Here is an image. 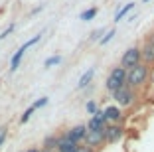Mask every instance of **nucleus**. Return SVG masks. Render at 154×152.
Wrapping results in <instances>:
<instances>
[{
	"label": "nucleus",
	"mask_w": 154,
	"mask_h": 152,
	"mask_svg": "<svg viewBox=\"0 0 154 152\" xmlns=\"http://www.w3.org/2000/svg\"><path fill=\"white\" fill-rule=\"evenodd\" d=\"M85 132H87L85 125H75V126H71V129L63 130V136L69 138V140H73V142H77V144H81L83 138H85Z\"/></svg>",
	"instance_id": "6e6552de"
},
{
	"label": "nucleus",
	"mask_w": 154,
	"mask_h": 152,
	"mask_svg": "<svg viewBox=\"0 0 154 152\" xmlns=\"http://www.w3.org/2000/svg\"><path fill=\"white\" fill-rule=\"evenodd\" d=\"M105 125H107V119H105V113L103 111H97L95 115L89 119V123H87V130H103Z\"/></svg>",
	"instance_id": "1a4fd4ad"
},
{
	"label": "nucleus",
	"mask_w": 154,
	"mask_h": 152,
	"mask_svg": "<svg viewBox=\"0 0 154 152\" xmlns=\"http://www.w3.org/2000/svg\"><path fill=\"white\" fill-rule=\"evenodd\" d=\"M150 75H152V67L146 65L144 61L136 63L134 67L127 69V87H131L132 91H142L150 81Z\"/></svg>",
	"instance_id": "f257e3e1"
},
{
	"label": "nucleus",
	"mask_w": 154,
	"mask_h": 152,
	"mask_svg": "<svg viewBox=\"0 0 154 152\" xmlns=\"http://www.w3.org/2000/svg\"><path fill=\"white\" fill-rule=\"evenodd\" d=\"M57 142H59V134L54 132V134H48L44 138V142H42V150L44 152H54L55 148H57Z\"/></svg>",
	"instance_id": "f8f14e48"
},
{
	"label": "nucleus",
	"mask_w": 154,
	"mask_h": 152,
	"mask_svg": "<svg viewBox=\"0 0 154 152\" xmlns=\"http://www.w3.org/2000/svg\"><path fill=\"white\" fill-rule=\"evenodd\" d=\"M57 63H61V55H51L44 61V67H51V65H57Z\"/></svg>",
	"instance_id": "6ab92c4d"
},
{
	"label": "nucleus",
	"mask_w": 154,
	"mask_h": 152,
	"mask_svg": "<svg viewBox=\"0 0 154 152\" xmlns=\"http://www.w3.org/2000/svg\"><path fill=\"white\" fill-rule=\"evenodd\" d=\"M54 152H57V150H54Z\"/></svg>",
	"instance_id": "cd10ccee"
},
{
	"label": "nucleus",
	"mask_w": 154,
	"mask_h": 152,
	"mask_svg": "<svg viewBox=\"0 0 154 152\" xmlns=\"http://www.w3.org/2000/svg\"><path fill=\"white\" fill-rule=\"evenodd\" d=\"M24 54H26V49L18 48V51H16V54L12 55V59H10V71H16V69L20 67V61H22Z\"/></svg>",
	"instance_id": "4468645a"
},
{
	"label": "nucleus",
	"mask_w": 154,
	"mask_h": 152,
	"mask_svg": "<svg viewBox=\"0 0 154 152\" xmlns=\"http://www.w3.org/2000/svg\"><path fill=\"white\" fill-rule=\"evenodd\" d=\"M34 113H36V107H34V105H30V107H28L26 111H24V115L20 116V123H22V125H26V123L30 121V116H32Z\"/></svg>",
	"instance_id": "f3484780"
},
{
	"label": "nucleus",
	"mask_w": 154,
	"mask_h": 152,
	"mask_svg": "<svg viewBox=\"0 0 154 152\" xmlns=\"http://www.w3.org/2000/svg\"><path fill=\"white\" fill-rule=\"evenodd\" d=\"M77 146H79V144L73 142V140H69V138H65L63 132H61L59 134V142H57V148H55V150L57 152H75Z\"/></svg>",
	"instance_id": "9b49d317"
},
{
	"label": "nucleus",
	"mask_w": 154,
	"mask_h": 152,
	"mask_svg": "<svg viewBox=\"0 0 154 152\" xmlns=\"http://www.w3.org/2000/svg\"><path fill=\"white\" fill-rule=\"evenodd\" d=\"M144 2H148V0H144Z\"/></svg>",
	"instance_id": "bb28decb"
},
{
	"label": "nucleus",
	"mask_w": 154,
	"mask_h": 152,
	"mask_svg": "<svg viewBox=\"0 0 154 152\" xmlns=\"http://www.w3.org/2000/svg\"><path fill=\"white\" fill-rule=\"evenodd\" d=\"M48 101H50L48 97H42V99H38L36 103H34V107H36V111H38V109H42V107H45V105H48Z\"/></svg>",
	"instance_id": "4be33fe9"
},
{
	"label": "nucleus",
	"mask_w": 154,
	"mask_h": 152,
	"mask_svg": "<svg viewBox=\"0 0 154 152\" xmlns=\"http://www.w3.org/2000/svg\"><path fill=\"white\" fill-rule=\"evenodd\" d=\"M93 75H95V69L91 67V69H87L85 73L81 75V79H79V83H77V89H85L87 85L91 83V79H93Z\"/></svg>",
	"instance_id": "ddd939ff"
},
{
	"label": "nucleus",
	"mask_w": 154,
	"mask_h": 152,
	"mask_svg": "<svg viewBox=\"0 0 154 152\" xmlns=\"http://www.w3.org/2000/svg\"><path fill=\"white\" fill-rule=\"evenodd\" d=\"M115 36H117V30H115V28H113V30L105 32V36H103V38H101V40H99V44H101V45H107V44H109V42H111V40H113V38H115Z\"/></svg>",
	"instance_id": "a211bd4d"
},
{
	"label": "nucleus",
	"mask_w": 154,
	"mask_h": 152,
	"mask_svg": "<svg viewBox=\"0 0 154 152\" xmlns=\"http://www.w3.org/2000/svg\"><path fill=\"white\" fill-rule=\"evenodd\" d=\"M85 109H87V113H89V115H95V113H97V105H95V101H89V103L85 105Z\"/></svg>",
	"instance_id": "5701e85b"
},
{
	"label": "nucleus",
	"mask_w": 154,
	"mask_h": 152,
	"mask_svg": "<svg viewBox=\"0 0 154 152\" xmlns=\"http://www.w3.org/2000/svg\"><path fill=\"white\" fill-rule=\"evenodd\" d=\"M6 138H8V125H2L0 126V148L4 146Z\"/></svg>",
	"instance_id": "aec40b11"
},
{
	"label": "nucleus",
	"mask_w": 154,
	"mask_h": 152,
	"mask_svg": "<svg viewBox=\"0 0 154 152\" xmlns=\"http://www.w3.org/2000/svg\"><path fill=\"white\" fill-rule=\"evenodd\" d=\"M26 152H44V150H42V148H36V146H34V148H28Z\"/></svg>",
	"instance_id": "a878e982"
},
{
	"label": "nucleus",
	"mask_w": 154,
	"mask_h": 152,
	"mask_svg": "<svg viewBox=\"0 0 154 152\" xmlns=\"http://www.w3.org/2000/svg\"><path fill=\"white\" fill-rule=\"evenodd\" d=\"M81 144H85V146H89V148H93V150L99 152L101 148H105V134H103V130H87L85 138H83Z\"/></svg>",
	"instance_id": "0eeeda50"
},
{
	"label": "nucleus",
	"mask_w": 154,
	"mask_h": 152,
	"mask_svg": "<svg viewBox=\"0 0 154 152\" xmlns=\"http://www.w3.org/2000/svg\"><path fill=\"white\" fill-rule=\"evenodd\" d=\"M75 152H97V150H93V148L85 146V144H79V146H77V150H75Z\"/></svg>",
	"instance_id": "393cba45"
},
{
	"label": "nucleus",
	"mask_w": 154,
	"mask_h": 152,
	"mask_svg": "<svg viewBox=\"0 0 154 152\" xmlns=\"http://www.w3.org/2000/svg\"><path fill=\"white\" fill-rule=\"evenodd\" d=\"M12 32H14V24H10V26L6 28L4 32H0V40H4V38H6V36H10Z\"/></svg>",
	"instance_id": "b1692460"
},
{
	"label": "nucleus",
	"mask_w": 154,
	"mask_h": 152,
	"mask_svg": "<svg viewBox=\"0 0 154 152\" xmlns=\"http://www.w3.org/2000/svg\"><path fill=\"white\" fill-rule=\"evenodd\" d=\"M125 85H127V69H122L121 65L113 67L109 77H107V81H105V89L113 95L117 89H121V87H125Z\"/></svg>",
	"instance_id": "f03ea898"
},
{
	"label": "nucleus",
	"mask_w": 154,
	"mask_h": 152,
	"mask_svg": "<svg viewBox=\"0 0 154 152\" xmlns=\"http://www.w3.org/2000/svg\"><path fill=\"white\" fill-rule=\"evenodd\" d=\"M142 57H140V45H132V48H128L125 54H122L121 57V67L122 69H131V67H134L136 63H140Z\"/></svg>",
	"instance_id": "423d86ee"
},
{
	"label": "nucleus",
	"mask_w": 154,
	"mask_h": 152,
	"mask_svg": "<svg viewBox=\"0 0 154 152\" xmlns=\"http://www.w3.org/2000/svg\"><path fill=\"white\" fill-rule=\"evenodd\" d=\"M136 91H132L131 87H121V89H117L111 97H113V101L117 103V107H121V109H128V107H132V105L136 103Z\"/></svg>",
	"instance_id": "7ed1b4c3"
},
{
	"label": "nucleus",
	"mask_w": 154,
	"mask_h": 152,
	"mask_svg": "<svg viewBox=\"0 0 154 152\" xmlns=\"http://www.w3.org/2000/svg\"><path fill=\"white\" fill-rule=\"evenodd\" d=\"M103 134H105V146H111V144H117L122 140L125 136V126L121 123H107L103 129Z\"/></svg>",
	"instance_id": "20e7f679"
},
{
	"label": "nucleus",
	"mask_w": 154,
	"mask_h": 152,
	"mask_svg": "<svg viewBox=\"0 0 154 152\" xmlns=\"http://www.w3.org/2000/svg\"><path fill=\"white\" fill-rule=\"evenodd\" d=\"M103 113H105L107 123H121L122 121V111H121V107H117V105H109V107H105Z\"/></svg>",
	"instance_id": "9d476101"
},
{
	"label": "nucleus",
	"mask_w": 154,
	"mask_h": 152,
	"mask_svg": "<svg viewBox=\"0 0 154 152\" xmlns=\"http://www.w3.org/2000/svg\"><path fill=\"white\" fill-rule=\"evenodd\" d=\"M103 36H105V30H103V28H99V30H95V32L89 36V42H99Z\"/></svg>",
	"instance_id": "412c9836"
},
{
	"label": "nucleus",
	"mask_w": 154,
	"mask_h": 152,
	"mask_svg": "<svg viewBox=\"0 0 154 152\" xmlns=\"http://www.w3.org/2000/svg\"><path fill=\"white\" fill-rule=\"evenodd\" d=\"M132 8H134V2H128V4H125V6H122V8H121V10L117 12V14H115V22H119V20H122V18H125V16H127V14L131 12Z\"/></svg>",
	"instance_id": "2eb2a0df"
},
{
	"label": "nucleus",
	"mask_w": 154,
	"mask_h": 152,
	"mask_svg": "<svg viewBox=\"0 0 154 152\" xmlns=\"http://www.w3.org/2000/svg\"><path fill=\"white\" fill-rule=\"evenodd\" d=\"M97 12H99L97 8H89V10H85V12H81V16H79V18H81L83 22H89V20H93L97 16Z\"/></svg>",
	"instance_id": "dca6fc26"
},
{
	"label": "nucleus",
	"mask_w": 154,
	"mask_h": 152,
	"mask_svg": "<svg viewBox=\"0 0 154 152\" xmlns=\"http://www.w3.org/2000/svg\"><path fill=\"white\" fill-rule=\"evenodd\" d=\"M140 57L146 65L154 67V30H150L140 42Z\"/></svg>",
	"instance_id": "39448f33"
}]
</instances>
